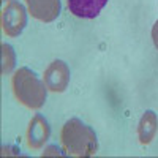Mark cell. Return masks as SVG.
Listing matches in <instances>:
<instances>
[{
  "mask_svg": "<svg viewBox=\"0 0 158 158\" xmlns=\"http://www.w3.org/2000/svg\"><path fill=\"white\" fill-rule=\"evenodd\" d=\"M68 10L77 18L94 19L108 3V0H67Z\"/></svg>",
  "mask_w": 158,
  "mask_h": 158,
  "instance_id": "52a82bcc",
  "label": "cell"
},
{
  "mask_svg": "<svg viewBox=\"0 0 158 158\" xmlns=\"http://www.w3.org/2000/svg\"><path fill=\"white\" fill-rule=\"evenodd\" d=\"M15 63H16V54L13 48L6 43L2 44V73L3 74H10L15 68Z\"/></svg>",
  "mask_w": 158,
  "mask_h": 158,
  "instance_id": "9c48e42d",
  "label": "cell"
},
{
  "mask_svg": "<svg viewBox=\"0 0 158 158\" xmlns=\"http://www.w3.org/2000/svg\"><path fill=\"white\" fill-rule=\"evenodd\" d=\"M156 130H158V118L156 114L153 111H146L142 114L139 125H138V138L139 142L147 146V144L152 142V139L156 135Z\"/></svg>",
  "mask_w": 158,
  "mask_h": 158,
  "instance_id": "ba28073f",
  "label": "cell"
},
{
  "mask_svg": "<svg viewBox=\"0 0 158 158\" xmlns=\"http://www.w3.org/2000/svg\"><path fill=\"white\" fill-rule=\"evenodd\" d=\"M44 84L51 92L62 94L70 84V68L62 60H54L44 71Z\"/></svg>",
  "mask_w": 158,
  "mask_h": 158,
  "instance_id": "277c9868",
  "label": "cell"
},
{
  "mask_svg": "<svg viewBox=\"0 0 158 158\" xmlns=\"http://www.w3.org/2000/svg\"><path fill=\"white\" fill-rule=\"evenodd\" d=\"M49 135H51V128H49L48 120L43 115L36 114L30 120L29 128H27V146L33 150L41 149L48 142Z\"/></svg>",
  "mask_w": 158,
  "mask_h": 158,
  "instance_id": "8992f818",
  "label": "cell"
},
{
  "mask_svg": "<svg viewBox=\"0 0 158 158\" xmlns=\"http://www.w3.org/2000/svg\"><path fill=\"white\" fill-rule=\"evenodd\" d=\"M44 155H62V153H60V150H59L57 147H49V149L43 153V156H44Z\"/></svg>",
  "mask_w": 158,
  "mask_h": 158,
  "instance_id": "8fae6325",
  "label": "cell"
},
{
  "mask_svg": "<svg viewBox=\"0 0 158 158\" xmlns=\"http://www.w3.org/2000/svg\"><path fill=\"white\" fill-rule=\"evenodd\" d=\"M152 40H153V44L158 49V21L153 24V29H152Z\"/></svg>",
  "mask_w": 158,
  "mask_h": 158,
  "instance_id": "30bf717a",
  "label": "cell"
},
{
  "mask_svg": "<svg viewBox=\"0 0 158 158\" xmlns=\"http://www.w3.org/2000/svg\"><path fill=\"white\" fill-rule=\"evenodd\" d=\"M60 139L65 152L73 156H92L98 150L95 131L79 118H71L63 125Z\"/></svg>",
  "mask_w": 158,
  "mask_h": 158,
  "instance_id": "6da1fadb",
  "label": "cell"
},
{
  "mask_svg": "<svg viewBox=\"0 0 158 158\" xmlns=\"http://www.w3.org/2000/svg\"><path fill=\"white\" fill-rule=\"evenodd\" d=\"M32 18L41 22H52L60 15V0H25Z\"/></svg>",
  "mask_w": 158,
  "mask_h": 158,
  "instance_id": "5b68a950",
  "label": "cell"
},
{
  "mask_svg": "<svg viewBox=\"0 0 158 158\" xmlns=\"http://www.w3.org/2000/svg\"><path fill=\"white\" fill-rule=\"evenodd\" d=\"M11 87L16 100L29 109H40L46 101V84L29 68H19L13 74Z\"/></svg>",
  "mask_w": 158,
  "mask_h": 158,
  "instance_id": "7a4b0ae2",
  "label": "cell"
},
{
  "mask_svg": "<svg viewBox=\"0 0 158 158\" xmlns=\"http://www.w3.org/2000/svg\"><path fill=\"white\" fill-rule=\"evenodd\" d=\"M27 25V13L25 8L11 0L2 10V29L8 36H18L22 33L24 27Z\"/></svg>",
  "mask_w": 158,
  "mask_h": 158,
  "instance_id": "3957f363",
  "label": "cell"
}]
</instances>
